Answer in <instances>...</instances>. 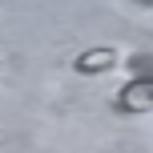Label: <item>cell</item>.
Listing matches in <instances>:
<instances>
[{"label": "cell", "mask_w": 153, "mask_h": 153, "mask_svg": "<svg viewBox=\"0 0 153 153\" xmlns=\"http://www.w3.org/2000/svg\"><path fill=\"white\" fill-rule=\"evenodd\" d=\"M117 109L121 113H153V76H137L121 89L117 97Z\"/></svg>", "instance_id": "1"}, {"label": "cell", "mask_w": 153, "mask_h": 153, "mask_svg": "<svg viewBox=\"0 0 153 153\" xmlns=\"http://www.w3.org/2000/svg\"><path fill=\"white\" fill-rule=\"evenodd\" d=\"M113 65H117L113 48H89V53L76 61V69H81V73H105V69H113Z\"/></svg>", "instance_id": "2"}]
</instances>
